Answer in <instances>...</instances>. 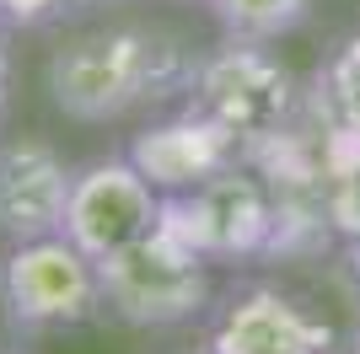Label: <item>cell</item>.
<instances>
[{
    "instance_id": "obj_11",
    "label": "cell",
    "mask_w": 360,
    "mask_h": 354,
    "mask_svg": "<svg viewBox=\"0 0 360 354\" xmlns=\"http://www.w3.org/2000/svg\"><path fill=\"white\" fill-rule=\"evenodd\" d=\"M328 97H333V107H339V118L360 134V38H349V44L333 54V65H328Z\"/></svg>"
},
{
    "instance_id": "obj_6",
    "label": "cell",
    "mask_w": 360,
    "mask_h": 354,
    "mask_svg": "<svg viewBox=\"0 0 360 354\" xmlns=\"http://www.w3.org/2000/svg\"><path fill=\"white\" fill-rule=\"evenodd\" d=\"M188 107L215 118L237 140H264L290 113V75L280 59H269L264 48H253L242 38L237 48H221V54L199 59Z\"/></svg>"
},
{
    "instance_id": "obj_9",
    "label": "cell",
    "mask_w": 360,
    "mask_h": 354,
    "mask_svg": "<svg viewBox=\"0 0 360 354\" xmlns=\"http://www.w3.org/2000/svg\"><path fill=\"white\" fill-rule=\"evenodd\" d=\"M210 349L215 354H323L328 349V327L312 322L280 290H253L226 306Z\"/></svg>"
},
{
    "instance_id": "obj_14",
    "label": "cell",
    "mask_w": 360,
    "mask_h": 354,
    "mask_svg": "<svg viewBox=\"0 0 360 354\" xmlns=\"http://www.w3.org/2000/svg\"><path fill=\"white\" fill-rule=\"evenodd\" d=\"M205 354H215V349H205Z\"/></svg>"
},
{
    "instance_id": "obj_2",
    "label": "cell",
    "mask_w": 360,
    "mask_h": 354,
    "mask_svg": "<svg viewBox=\"0 0 360 354\" xmlns=\"http://www.w3.org/2000/svg\"><path fill=\"white\" fill-rule=\"evenodd\" d=\"M97 280L113 317L135 327H172L210 301V258L194 252L178 231L156 225L129 247L97 258Z\"/></svg>"
},
{
    "instance_id": "obj_5",
    "label": "cell",
    "mask_w": 360,
    "mask_h": 354,
    "mask_svg": "<svg viewBox=\"0 0 360 354\" xmlns=\"http://www.w3.org/2000/svg\"><path fill=\"white\" fill-rule=\"evenodd\" d=\"M156 225H162V193L150 188V177L129 156H108L75 172L70 204H65V236L86 258H108Z\"/></svg>"
},
{
    "instance_id": "obj_13",
    "label": "cell",
    "mask_w": 360,
    "mask_h": 354,
    "mask_svg": "<svg viewBox=\"0 0 360 354\" xmlns=\"http://www.w3.org/2000/svg\"><path fill=\"white\" fill-rule=\"evenodd\" d=\"M97 6H108V0H65V16H81V11H97Z\"/></svg>"
},
{
    "instance_id": "obj_10",
    "label": "cell",
    "mask_w": 360,
    "mask_h": 354,
    "mask_svg": "<svg viewBox=\"0 0 360 354\" xmlns=\"http://www.w3.org/2000/svg\"><path fill=\"white\" fill-rule=\"evenodd\" d=\"M210 6L226 22V32H237L248 44H269L307 16V0H210Z\"/></svg>"
},
{
    "instance_id": "obj_4",
    "label": "cell",
    "mask_w": 360,
    "mask_h": 354,
    "mask_svg": "<svg viewBox=\"0 0 360 354\" xmlns=\"http://www.w3.org/2000/svg\"><path fill=\"white\" fill-rule=\"evenodd\" d=\"M0 290H6L11 322L22 327H70L103 306L97 258H86L65 231L38 236V242H11Z\"/></svg>"
},
{
    "instance_id": "obj_7",
    "label": "cell",
    "mask_w": 360,
    "mask_h": 354,
    "mask_svg": "<svg viewBox=\"0 0 360 354\" xmlns=\"http://www.w3.org/2000/svg\"><path fill=\"white\" fill-rule=\"evenodd\" d=\"M75 172L65 156L38 134L0 140V236L6 242H38L65 231Z\"/></svg>"
},
{
    "instance_id": "obj_12",
    "label": "cell",
    "mask_w": 360,
    "mask_h": 354,
    "mask_svg": "<svg viewBox=\"0 0 360 354\" xmlns=\"http://www.w3.org/2000/svg\"><path fill=\"white\" fill-rule=\"evenodd\" d=\"M6 81H11V59H6V38H0V107H6Z\"/></svg>"
},
{
    "instance_id": "obj_8",
    "label": "cell",
    "mask_w": 360,
    "mask_h": 354,
    "mask_svg": "<svg viewBox=\"0 0 360 354\" xmlns=\"http://www.w3.org/2000/svg\"><path fill=\"white\" fill-rule=\"evenodd\" d=\"M237 145L242 140L231 129H221L215 118L188 107V113L172 118V124H156V129L135 134L124 156L150 177L156 193H183V188H194V183H205L210 172L237 162Z\"/></svg>"
},
{
    "instance_id": "obj_3",
    "label": "cell",
    "mask_w": 360,
    "mask_h": 354,
    "mask_svg": "<svg viewBox=\"0 0 360 354\" xmlns=\"http://www.w3.org/2000/svg\"><path fill=\"white\" fill-rule=\"evenodd\" d=\"M162 225L205 258H253L274 236V199L237 162L183 193H162Z\"/></svg>"
},
{
    "instance_id": "obj_1",
    "label": "cell",
    "mask_w": 360,
    "mask_h": 354,
    "mask_svg": "<svg viewBox=\"0 0 360 354\" xmlns=\"http://www.w3.org/2000/svg\"><path fill=\"white\" fill-rule=\"evenodd\" d=\"M199 59L162 27H91L49 54V97L75 124H113L194 91Z\"/></svg>"
}]
</instances>
